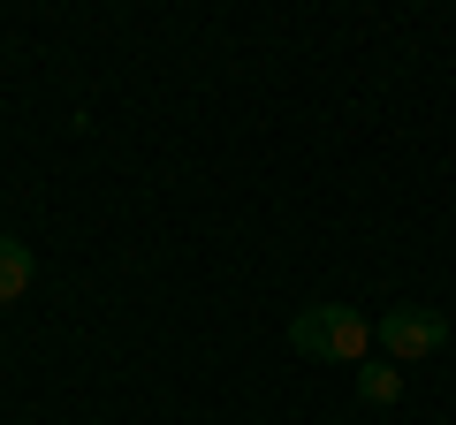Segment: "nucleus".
<instances>
[{
	"instance_id": "f257e3e1",
	"label": "nucleus",
	"mask_w": 456,
	"mask_h": 425,
	"mask_svg": "<svg viewBox=\"0 0 456 425\" xmlns=\"http://www.w3.org/2000/svg\"><path fill=\"white\" fill-rule=\"evenodd\" d=\"M289 349L297 357H327V365H358L373 349V319L358 304H305L289 319Z\"/></svg>"
},
{
	"instance_id": "f03ea898",
	"label": "nucleus",
	"mask_w": 456,
	"mask_h": 425,
	"mask_svg": "<svg viewBox=\"0 0 456 425\" xmlns=\"http://www.w3.org/2000/svg\"><path fill=\"white\" fill-rule=\"evenodd\" d=\"M373 334H380V349L395 365H419V357H434L449 342V319H441V304H395V311H380Z\"/></svg>"
},
{
	"instance_id": "7ed1b4c3",
	"label": "nucleus",
	"mask_w": 456,
	"mask_h": 425,
	"mask_svg": "<svg viewBox=\"0 0 456 425\" xmlns=\"http://www.w3.org/2000/svg\"><path fill=\"white\" fill-rule=\"evenodd\" d=\"M31 274H38L31 244H16V236H0V304H16V296L31 289Z\"/></svg>"
},
{
	"instance_id": "20e7f679",
	"label": "nucleus",
	"mask_w": 456,
	"mask_h": 425,
	"mask_svg": "<svg viewBox=\"0 0 456 425\" xmlns=\"http://www.w3.org/2000/svg\"><path fill=\"white\" fill-rule=\"evenodd\" d=\"M358 403H373V410L403 403V373L395 365H358Z\"/></svg>"
}]
</instances>
